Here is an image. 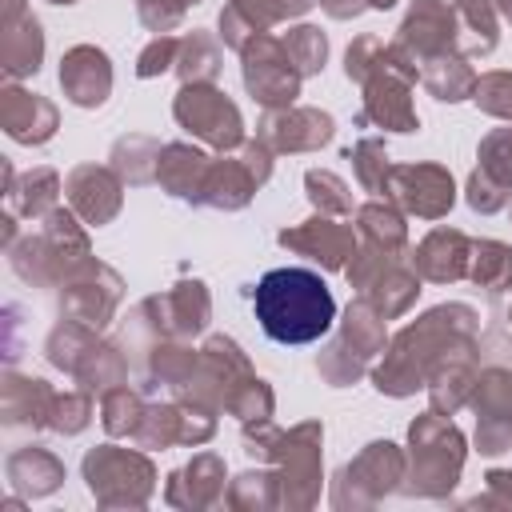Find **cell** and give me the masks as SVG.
Here are the masks:
<instances>
[{"instance_id": "cell-1", "label": "cell", "mask_w": 512, "mask_h": 512, "mask_svg": "<svg viewBox=\"0 0 512 512\" xmlns=\"http://www.w3.org/2000/svg\"><path fill=\"white\" fill-rule=\"evenodd\" d=\"M256 320L280 344H308L332 328L336 300L316 272L276 268L256 284Z\"/></svg>"}, {"instance_id": "cell-2", "label": "cell", "mask_w": 512, "mask_h": 512, "mask_svg": "<svg viewBox=\"0 0 512 512\" xmlns=\"http://www.w3.org/2000/svg\"><path fill=\"white\" fill-rule=\"evenodd\" d=\"M176 116H180V124H188L192 132H200V136H208L212 144H224V148L236 144V136H240L236 108L212 88H184L180 100H176Z\"/></svg>"}, {"instance_id": "cell-3", "label": "cell", "mask_w": 512, "mask_h": 512, "mask_svg": "<svg viewBox=\"0 0 512 512\" xmlns=\"http://www.w3.org/2000/svg\"><path fill=\"white\" fill-rule=\"evenodd\" d=\"M60 84H64V92H68L72 104H80V108L100 104L108 96V84H112L108 56L96 52V48H88V44L72 48L64 56V64H60Z\"/></svg>"}, {"instance_id": "cell-4", "label": "cell", "mask_w": 512, "mask_h": 512, "mask_svg": "<svg viewBox=\"0 0 512 512\" xmlns=\"http://www.w3.org/2000/svg\"><path fill=\"white\" fill-rule=\"evenodd\" d=\"M0 120H4V132L20 144H40L52 136L56 128V108L48 100H40L36 92H20V88H4V100H0Z\"/></svg>"}, {"instance_id": "cell-5", "label": "cell", "mask_w": 512, "mask_h": 512, "mask_svg": "<svg viewBox=\"0 0 512 512\" xmlns=\"http://www.w3.org/2000/svg\"><path fill=\"white\" fill-rule=\"evenodd\" d=\"M68 200L72 208L88 220V224H104L108 216H116L120 208V184L112 180L108 168H96V164H84L68 176Z\"/></svg>"}, {"instance_id": "cell-6", "label": "cell", "mask_w": 512, "mask_h": 512, "mask_svg": "<svg viewBox=\"0 0 512 512\" xmlns=\"http://www.w3.org/2000/svg\"><path fill=\"white\" fill-rule=\"evenodd\" d=\"M396 192L420 216H440L452 204V176L444 168H432V164L396 168Z\"/></svg>"}, {"instance_id": "cell-7", "label": "cell", "mask_w": 512, "mask_h": 512, "mask_svg": "<svg viewBox=\"0 0 512 512\" xmlns=\"http://www.w3.org/2000/svg\"><path fill=\"white\" fill-rule=\"evenodd\" d=\"M40 52H44V40H40V24L24 12L16 16H4V72L16 80L24 72H36L40 64Z\"/></svg>"}, {"instance_id": "cell-8", "label": "cell", "mask_w": 512, "mask_h": 512, "mask_svg": "<svg viewBox=\"0 0 512 512\" xmlns=\"http://www.w3.org/2000/svg\"><path fill=\"white\" fill-rule=\"evenodd\" d=\"M8 480L16 488H24L28 496H44L64 480V468L44 448H20V452L8 456Z\"/></svg>"}, {"instance_id": "cell-9", "label": "cell", "mask_w": 512, "mask_h": 512, "mask_svg": "<svg viewBox=\"0 0 512 512\" xmlns=\"http://www.w3.org/2000/svg\"><path fill=\"white\" fill-rule=\"evenodd\" d=\"M280 240L292 244V248L312 252V260H320L324 268H340L344 256H348V248H352V236H348L344 228L328 224V220H312V224H304L300 232H284Z\"/></svg>"}, {"instance_id": "cell-10", "label": "cell", "mask_w": 512, "mask_h": 512, "mask_svg": "<svg viewBox=\"0 0 512 512\" xmlns=\"http://www.w3.org/2000/svg\"><path fill=\"white\" fill-rule=\"evenodd\" d=\"M52 404H56V396L44 388V380L8 376V384H4V420L8 424H28V420L48 424Z\"/></svg>"}, {"instance_id": "cell-11", "label": "cell", "mask_w": 512, "mask_h": 512, "mask_svg": "<svg viewBox=\"0 0 512 512\" xmlns=\"http://www.w3.org/2000/svg\"><path fill=\"white\" fill-rule=\"evenodd\" d=\"M52 200H56V172H48V168L28 172L20 188L8 184V208H12V212L40 216L44 208H52Z\"/></svg>"}, {"instance_id": "cell-12", "label": "cell", "mask_w": 512, "mask_h": 512, "mask_svg": "<svg viewBox=\"0 0 512 512\" xmlns=\"http://www.w3.org/2000/svg\"><path fill=\"white\" fill-rule=\"evenodd\" d=\"M324 36L316 32V28H296L288 40H284V52L300 64V72H316L320 64H324Z\"/></svg>"}, {"instance_id": "cell-13", "label": "cell", "mask_w": 512, "mask_h": 512, "mask_svg": "<svg viewBox=\"0 0 512 512\" xmlns=\"http://www.w3.org/2000/svg\"><path fill=\"white\" fill-rule=\"evenodd\" d=\"M484 252H488V260H484V264L476 260V280H484V284H492V288L512 284V248H504V244H484Z\"/></svg>"}, {"instance_id": "cell-14", "label": "cell", "mask_w": 512, "mask_h": 512, "mask_svg": "<svg viewBox=\"0 0 512 512\" xmlns=\"http://www.w3.org/2000/svg\"><path fill=\"white\" fill-rule=\"evenodd\" d=\"M172 40H164V44H156L152 52H144L140 56V76H152V72H160V68H168V56H172Z\"/></svg>"}, {"instance_id": "cell-15", "label": "cell", "mask_w": 512, "mask_h": 512, "mask_svg": "<svg viewBox=\"0 0 512 512\" xmlns=\"http://www.w3.org/2000/svg\"><path fill=\"white\" fill-rule=\"evenodd\" d=\"M372 4H376V8H388V4H396V0H372Z\"/></svg>"}, {"instance_id": "cell-16", "label": "cell", "mask_w": 512, "mask_h": 512, "mask_svg": "<svg viewBox=\"0 0 512 512\" xmlns=\"http://www.w3.org/2000/svg\"><path fill=\"white\" fill-rule=\"evenodd\" d=\"M52 4H72V0H52Z\"/></svg>"}]
</instances>
